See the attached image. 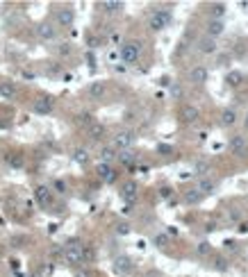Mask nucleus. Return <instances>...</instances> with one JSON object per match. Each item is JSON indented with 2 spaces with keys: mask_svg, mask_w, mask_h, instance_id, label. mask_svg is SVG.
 Segmentation results:
<instances>
[{
  "mask_svg": "<svg viewBox=\"0 0 248 277\" xmlns=\"http://www.w3.org/2000/svg\"><path fill=\"white\" fill-rule=\"evenodd\" d=\"M196 255L198 257H210L212 255V243L210 241H200V243L196 245Z\"/></svg>",
  "mask_w": 248,
  "mask_h": 277,
  "instance_id": "obj_31",
  "label": "nucleus"
},
{
  "mask_svg": "<svg viewBox=\"0 0 248 277\" xmlns=\"http://www.w3.org/2000/svg\"><path fill=\"white\" fill-rule=\"evenodd\" d=\"M198 50L203 55H214L216 50H219V43H216V39H210V37H203L198 41Z\"/></svg>",
  "mask_w": 248,
  "mask_h": 277,
  "instance_id": "obj_17",
  "label": "nucleus"
},
{
  "mask_svg": "<svg viewBox=\"0 0 248 277\" xmlns=\"http://www.w3.org/2000/svg\"><path fill=\"white\" fill-rule=\"evenodd\" d=\"M62 257H64V261L66 264H71V266H80V264H84L80 243H69L64 250H62Z\"/></svg>",
  "mask_w": 248,
  "mask_h": 277,
  "instance_id": "obj_4",
  "label": "nucleus"
},
{
  "mask_svg": "<svg viewBox=\"0 0 248 277\" xmlns=\"http://www.w3.org/2000/svg\"><path fill=\"white\" fill-rule=\"evenodd\" d=\"M34 198H37V203L41 205V207H50V205H53V189L50 187H37Z\"/></svg>",
  "mask_w": 248,
  "mask_h": 277,
  "instance_id": "obj_13",
  "label": "nucleus"
},
{
  "mask_svg": "<svg viewBox=\"0 0 248 277\" xmlns=\"http://www.w3.org/2000/svg\"><path fill=\"white\" fill-rule=\"evenodd\" d=\"M171 193H173V189H168V187L160 189V196H162V198H171Z\"/></svg>",
  "mask_w": 248,
  "mask_h": 277,
  "instance_id": "obj_41",
  "label": "nucleus"
},
{
  "mask_svg": "<svg viewBox=\"0 0 248 277\" xmlns=\"http://www.w3.org/2000/svg\"><path fill=\"white\" fill-rule=\"evenodd\" d=\"M105 93H107V86H105V82H91V84H89V96H91L93 100H100Z\"/></svg>",
  "mask_w": 248,
  "mask_h": 277,
  "instance_id": "obj_20",
  "label": "nucleus"
},
{
  "mask_svg": "<svg viewBox=\"0 0 248 277\" xmlns=\"http://www.w3.org/2000/svg\"><path fill=\"white\" fill-rule=\"evenodd\" d=\"M73 161L80 166H86L89 161H91V155H89V150L86 148H76L73 150Z\"/></svg>",
  "mask_w": 248,
  "mask_h": 277,
  "instance_id": "obj_24",
  "label": "nucleus"
},
{
  "mask_svg": "<svg viewBox=\"0 0 248 277\" xmlns=\"http://www.w3.org/2000/svg\"><path fill=\"white\" fill-rule=\"evenodd\" d=\"M205 30H207V37H210V39L221 37V34L226 32V21H214V18H210Z\"/></svg>",
  "mask_w": 248,
  "mask_h": 277,
  "instance_id": "obj_15",
  "label": "nucleus"
},
{
  "mask_svg": "<svg viewBox=\"0 0 248 277\" xmlns=\"http://www.w3.org/2000/svg\"><path fill=\"white\" fill-rule=\"evenodd\" d=\"M171 21H173V16L168 9H155L148 16V27H151L153 32H162L164 27L171 25Z\"/></svg>",
  "mask_w": 248,
  "mask_h": 277,
  "instance_id": "obj_1",
  "label": "nucleus"
},
{
  "mask_svg": "<svg viewBox=\"0 0 248 277\" xmlns=\"http://www.w3.org/2000/svg\"><path fill=\"white\" fill-rule=\"evenodd\" d=\"M78 123H80V125H86V128H89V125H91V123H96V121H93V116H91V114H80V116H78Z\"/></svg>",
  "mask_w": 248,
  "mask_h": 277,
  "instance_id": "obj_36",
  "label": "nucleus"
},
{
  "mask_svg": "<svg viewBox=\"0 0 248 277\" xmlns=\"http://www.w3.org/2000/svg\"><path fill=\"white\" fill-rule=\"evenodd\" d=\"M226 14H228V7L223 5V2H214V5H210V18H214V21H223Z\"/></svg>",
  "mask_w": 248,
  "mask_h": 277,
  "instance_id": "obj_23",
  "label": "nucleus"
},
{
  "mask_svg": "<svg viewBox=\"0 0 248 277\" xmlns=\"http://www.w3.org/2000/svg\"><path fill=\"white\" fill-rule=\"evenodd\" d=\"M116 155H119V152H116L112 145H103V148H100V152H98V157H100V164H112V161L116 159Z\"/></svg>",
  "mask_w": 248,
  "mask_h": 277,
  "instance_id": "obj_21",
  "label": "nucleus"
},
{
  "mask_svg": "<svg viewBox=\"0 0 248 277\" xmlns=\"http://www.w3.org/2000/svg\"><path fill=\"white\" fill-rule=\"evenodd\" d=\"M244 128H246V132H248V112H246V116H244Z\"/></svg>",
  "mask_w": 248,
  "mask_h": 277,
  "instance_id": "obj_43",
  "label": "nucleus"
},
{
  "mask_svg": "<svg viewBox=\"0 0 248 277\" xmlns=\"http://www.w3.org/2000/svg\"><path fill=\"white\" fill-rule=\"evenodd\" d=\"M198 118H200L198 107L196 105H182V109H180V121H182L184 125H194Z\"/></svg>",
  "mask_w": 248,
  "mask_h": 277,
  "instance_id": "obj_8",
  "label": "nucleus"
},
{
  "mask_svg": "<svg viewBox=\"0 0 248 277\" xmlns=\"http://www.w3.org/2000/svg\"><path fill=\"white\" fill-rule=\"evenodd\" d=\"M244 82H246V75H244L242 70H230V73L226 75V84H228V86H232V89L242 86Z\"/></svg>",
  "mask_w": 248,
  "mask_h": 277,
  "instance_id": "obj_18",
  "label": "nucleus"
},
{
  "mask_svg": "<svg viewBox=\"0 0 248 277\" xmlns=\"http://www.w3.org/2000/svg\"><path fill=\"white\" fill-rule=\"evenodd\" d=\"M119 55L123 64H137L141 57V41H125Z\"/></svg>",
  "mask_w": 248,
  "mask_h": 277,
  "instance_id": "obj_2",
  "label": "nucleus"
},
{
  "mask_svg": "<svg viewBox=\"0 0 248 277\" xmlns=\"http://www.w3.org/2000/svg\"><path fill=\"white\" fill-rule=\"evenodd\" d=\"M182 198H184V203L187 205H198L200 200H203V196H200L198 189H187V191L182 193Z\"/></svg>",
  "mask_w": 248,
  "mask_h": 277,
  "instance_id": "obj_26",
  "label": "nucleus"
},
{
  "mask_svg": "<svg viewBox=\"0 0 248 277\" xmlns=\"http://www.w3.org/2000/svg\"><path fill=\"white\" fill-rule=\"evenodd\" d=\"M214 268L219 273H226L228 268H230V261H228L226 257H214Z\"/></svg>",
  "mask_w": 248,
  "mask_h": 277,
  "instance_id": "obj_33",
  "label": "nucleus"
},
{
  "mask_svg": "<svg viewBox=\"0 0 248 277\" xmlns=\"http://www.w3.org/2000/svg\"><path fill=\"white\" fill-rule=\"evenodd\" d=\"M53 189H55L53 193H62V196H64V193H66V182L64 180H55L53 182Z\"/></svg>",
  "mask_w": 248,
  "mask_h": 277,
  "instance_id": "obj_37",
  "label": "nucleus"
},
{
  "mask_svg": "<svg viewBox=\"0 0 248 277\" xmlns=\"http://www.w3.org/2000/svg\"><path fill=\"white\" fill-rule=\"evenodd\" d=\"M121 196H123L125 203H135L137 196H139V187H137V182H125L123 189H121Z\"/></svg>",
  "mask_w": 248,
  "mask_h": 277,
  "instance_id": "obj_14",
  "label": "nucleus"
},
{
  "mask_svg": "<svg viewBox=\"0 0 248 277\" xmlns=\"http://www.w3.org/2000/svg\"><path fill=\"white\" fill-rule=\"evenodd\" d=\"M55 21H57L60 27H71L76 23V11L69 9V7H62V9H57V14H55Z\"/></svg>",
  "mask_w": 248,
  "mask_h": 277,
  "instance_id": "obj_9",
  "label": "nucleus"
},
{
  "mask_svg": "<svg viewBox=\"0 0 248 277\" xmlns=\"http://www.w3.org/2000/svg\"><path fill=\"white\" fill-rule=\"evenodd\" d=\"M153 245H157V248H166L168 245V234H164V232L153 234Z\"/></svg>",
  "mask_w": 248,
  "mask_h": 277,
  "instance_id": "obj_32",
  "label": "nucleus"
},
{
  "mask_svg": "<svg viewBox=\"0 0 248 277\" xmlns=\"http://www.w3.org/2000/svg\"><path fill=\"white\" fill-rule=\"evenodd\" d=\"M34 32H37V37L41 39V41H53V39L57 37V30H55V25H53V23H48V21H46V23H39Z\"/></svg>",
  "mask_w": 248,
  "mask_h": 277,
  "instance_id": "obj_11",
  "label": "nucleus"
},
{
  "mask_svg": "<svg viewBox=\"0 0 248 277\" xmlns=\"http://www.w3.org/2000/svg\"><path fill=\"white\" fill-rule=\"evenodd\" d=\"M96 175L100 177L103 182H107V184H112V182H116V177H119V173L112 168V164H98L96 168Z\"/></svg>",
  "mask_w": 248,
  "mask_h": 277,
  "instance_id": "obj_12",
  "label": "nucleus"
},
{
  "mask_svg": "<svg viewBox=\"0 0 248 277\" xmlns=\"http://www.w3.org/2000/svg\"><path fill=\"white\" fill-rule=\"evenodd\" d=\"M221 125L223 128H232V125H237V112H235V109H223L221 112Z\"/></svg>",
  "mask_w": 248,
  "mask_h": 277,
  "instance_id": "obj_25",
  "label": "nucleus"
},
{
  "mask_svg": "<svg viewBox=\"0 0 248 277\" xmlns=\"http://www.w3.org/2000/svg\"><path fill=\"white\" fill-rule=\"evenodd\" d=\"M32 109L37 114H41V116H46V114H50L55 109V100L50 96H39L37 100H34V105H32Z\"/></svg>",
  "mask_w": 248,
  "mask_h": 277,
  "instance_id": "obj_10",
  "label": "nucleus"
},
{
  "mask_svg": "<svg viewBox=\"0 0 248 277\" xmlns=\"http://www.w3.org/2000/svg\"><path fill=\"white\" fill-rule=\"evenodd\" d=\"M89 137H91L93 141H100V138L105 137V125H100V123H91V125H89Z\"/></svg>",
  "mask_w": 248,
  "mask_h": 277,
  "instance_id": "obj_28",
  "label": "nucleus"
},
{
  "mask_svg": "<svg viewBox=\"0 0 248 277\" xmlns=\"http://www.w3.org/2000/svg\"><path fill=\"white\" fill-rule=\"evenodd\" d=\"M210 171H212L210 161H196V164H194V173H196V175H200V177H207V175H210Z\"/></svg>",
  "mask_w": 248,
  "mask_h": 277,
  "instance_id": "obj_29",
  "label": "nucleus"
},
{
  "mask_svg": "<svg viewBox=\"0 0 248 277\" xmlns=\"http://www.w3.org/2000/svg\"><path fill=\"white\" fill-rule=\"evenodd\" d=\"M137 134L132 132V130H119V132L112 137V148L119 152V150H130L132 148V143H135Z\"/></svg>",
  "mask_w": 248,
  "mask_h": 277,
  "instance_id": "obj_3",
  "label": "nucleus"
},
{
  "mask_svg": "<svg viewBox=\"0 0 248 277\" xmlns=\"http://www.w3.org/2000/svg\"><path fill=\"white\" fill-rule=\"evenodd\" d=\"M196 189L200 191V196H212V193L216 191V182L212 180V177H200Z\"/></svg>",
  "mask_w": 248,
  "mask_h": 277,
  "instance_id": "obj_16",
  "label": "nucleus"
},
{
  "mask_svg": "<svg viewBox=\"0 0 248 277\" xmlns=\"http://www.w3.org/2000/svg\"><path fill=\"white\" fill-rule=\"evenodd\" d=\"M114 271L119 273V275H123V277L132 275V271H135V261L130 259L128 255H119L116 259H114Z\"/></svg>",
  "mask_w": 248,
  "mask_h": 277,
  "instance_id": "obj_6",
  "label": "nucleus"
},
{
  "mask_svg": "<svg viewBox=\"0 0 248 277\" xmlns=\"http://www.w3.org/2000/svg\"><path fill=\"white\" fill-rule=\"evenodd\" d=\"M25 241H27L25 236H14V239H11V245H14V248H21Z\"/></svg>",
  "mask_w": 248,
  "mask_h": 277,
  "instance_id": "obj_39",
  "label": "nucleus"
},
{
  "mask_svg": "<svg viewBox=\"0 0 248 277\" xmlns=\"http://www.w3.org/2000/svg\"><path fill=\"white\" fill-rule=\"evenodd\" d=\"M116 159H119L123 166H132L137 161V155L132 152V150H121L119 155H116Z\"/></svg>",
  "mask_w": 248,
  "mask_h": 277,
  "instance_id": "obj_27",
  "label": "nucleus"
},
{
  "mask_svg": "<svg viewBox=\"0 0 248 277\" xmlns=\"http://www.w3.org/2000/svg\"><path fill=\"white\" fill-rule=\"evenodd\" d=\"M116 234L119 236H125V234H130V232H132V227H130V223H116Z\"/></svg>",
  "mask_w": 248,
  "mask_h": 277,
  "instance_id": "obj_34",
  "label": "nucleus"
},
{
  "mask_svg": "<svg viewBox=\"0 0 248 277\" xmlns=\"http://www.w3.org/2000/svg\"><path fill=\"white\" fill-rule=\"evenodd\" d=\"M223 250L230 252V255H235V252H239V243L237 241H226V243H223Z\"/></svg>",
  "mask_w": 248,
  "mask_h": 277,
  "instance_id": "obj_35",
  "label": "nucleus"
},
{
  "mask_svg": "<svg viewBox=\"0 0 248 277\" xmlns=\"http://www.w3.org/2000/svg\"><path fill=\"white\" fill-rule=\"evenodd\" d=\"M16 86L11 84V82H0V98H5V100H14L16 98Z\"/></svg>",
  "mask_w": 248,
  "mask_h": 277,
  "instance_id": "obj_22",
  "label": "nucleus"
},
{
  "mask_svg": "<svg viewBox=\"0 0 248 277\" xmlns=\"http://www.w3.org/2000/svg\"><path fill=\"white\" fill-rule=\"evenodd\" d=\"M205 229H207V232H214V229H219V227H216V223H207Z\"/></svg>",
  "mask_w": 248,
  "mask_h": 277,
  "instance_id": "obj_42",
  "label": "nucleus"
},
{
  "mask_svg": "<svg viewBox=\"0 0 248 277\" xmlns=\"http://www.w3.org/2000/svg\"><path fill=\"white\" fill-rule=\"evenodd\" d=\"M73 277H93L91 273L86 271V268H76V273H73Z\"/></svg>",
  "mask_w": 248,
  "mask_h": 277,
  "instance_id": "obj_38",
  "label": "nucleus"
},
{
  "mask_svg": "<svg viewBox=\"0 0 248 277\" xmlns=\"http://www.w3.org/2000/svg\"><path fill=\"white\" fill-rule=\"evenodd\" d=\"M207 80H210V70H207L205 66H194V69L189 70V82H191V84L203 86Z\"/></svg>",
  "mask_w": 248,
  "mask_h": 277,
  "instance_id": "obj_7",
  "label": "nucleus"
},
{
  "mask_svg": "<svg viewBox=\"0 0 248 277\" xmlns=\"http://www.w3.org/2000/svg\"><path fill=\"white\" fill-rule=\"evenodd\" d=\"M228 150H230L232 155L244 157L248 150V138L244 137V134H232V137L228 138Z\"/></svg>",
  "mask_w": 248,
  "mask_h": 277,
  "instance_id": "obj_5",
  "label": "nucleus"
},
{
  "mask_svg": "<svg viewBox=\"0 0 248 277\" xmlns=\"http://www.w3.org/2000/svg\"><path fill=\"white\" fill-rule=\"evenodd\" d=\"M7 164H9L11 168H23L25 159H23V155H18V152H11V155H7Z\"/></svg>",
  "mask_w": 248,
  "mask_h": 277,
  "instance_id": "obj_30",
  "label": "nucleus"
},
{
  "mask_svg": "<svg viewBox=\"0 0 248 277\" xmlns=\"http://www.w3.org/2000/svg\"><path fill=\"white\" fill-rule=\"evenodd\" d=\"M171 96L173 98H180V96H182V89H180V84H173L171 86Z\"/></svg>",
  "mask_w": 248,
  "mask_h": 277,
  "instance_id": "obj_40",
  "label": "nucleus"
},
{
  "mask_svg": "<svg viewBox=\"0 0 248 277\" xmlns=\"http://www.w3.org/2000/svg\"><path fill=\"white\" fill-rule=\"evenodd\" d=\"M98 7L105 11V14H119L123 9V2L119 0H103V2H98Z\"/></svg>",
  "mask_w": 248,
  "mask_h": 277,
  "instance_id": "obj_19",
  "label": "nucleus"
}]
</instances>
